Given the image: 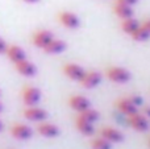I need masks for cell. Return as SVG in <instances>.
Listing matches in <instances>:
<instances>
[{
    "instance_id": "obj_1",
    "label": "cell",
    "mask_w": 150,
    "mask_h": 149,
    "mask_svg": "<svg viewBox=\"0 0 150 149\" xmlns=\"http://www.w3.org/2000/svg\"><path fill=\"white\" fill-rule=\"evenodd\" d=\"M104 75L107 79L113 83H128L132 79V73L128 69L121 67V66H108L104 70Z\"/></svg>"
},
{
    "instance_id": "obj_2",
    "label": "cell",
    "mask_w": 150,
    "mask_h": 149,
    "mask_svg": "<svg viewBox=\"0 0 150 149\" xmlns=\"http://www.w3.org/2000/svg\"><path fill=\"white\" fill-rule=\"evenodd\" d=\"M41 96H42L41 90L34 86H30V84L24 86L23 90H21V99H23V103L26 107L37 106L40 103V100H41Z\"/></svg>"
},
{
    "instance_id": "obj_3",
    "label": "cell",
    "mask_w": 150,
    "mask_h": 149,
    "mask_svg": "<svg viewBox=\"0 0 150 149\" xmlns=\"http://www.w3.org/2000/svg\"><path fill=\"white\" fill-rule=\"evenodd\" d=\"M127 123L129 127H132L136 132H146L150 127L149 119L142 112H134L132 115L127 116Z\"/></svg>"
},
{
    "instance_id": "obj_4",
    "label": "cell",
    "mask_w": 150,
    "mask_h": 149,
    "mask_svg": "<svg viewBox=\"0 0 150 149\" xmlns=\"http://www.w3.org/2000/svg\"><path fill=\"white\" fill-rule=\"evenodd\" d=\"M58 23L67 29H78L80 26V18L70 11H59L57 15Z\"/></svg>"
},
{
    "instance_id": "obj_5",
    "label": "cell",
    "mask_w": 150,
    "mask_h": 149,
    "mask_svg": "<svg viewBox=\"0 0 150 149\" xmlns=\"http://www.w3.org/2000/svg\"><path fill=\"white\" fill-rule=\"evenodd\" d=\"M101 79H103V74L98 70H90V71H86L83 78L80 79V86L83 89H87V90H92L95 87H98L99 84L101 83Z\"/></svg>"
},
{
    "instance_id": "obj_6",
    "label": "cell",
    "mask_w": 150,
    "mask_h": 149,
    "mask_svg": "<svg viewBox=\"0 0 150 149\" xmlns=\"http://www.w3.org/2000/svg\"><path fill=\"white\" fill-rule=\"evenodd\" d=\"M62 73L66 78H69L70 81H74V82H80V79L83 78L84 75L86 70L79 66L78 63H74V62H66L65 65L62 66Z\"/></svg>"
},
{
    "instance_id": "obj_7",
    "label": "cell",
    "mask_w": 150,
    "mask_h": 149,
    "mask_svg": "<svg viewBox=\"0 0 150 149\" xmlns=\"http://www.w3.org/2000/svg\"><path fill=\"white\" fill-rule=\"evenodd\" d=\"M9 133L12 135V137H15L16 140L24 141V140L32 139V136H33V129L24 123H15L11 126Z\"/></svg>"
},
{
    "instance_id": "obj_8",
    "label": "cell",
    "mask_w": 150,
    "mask_h": 149,
    "mask_svg": "<svg viewBox=\"0 0 150 149\" xmlns=\"http://www.w3.org/2000/svg\"><path fill=\"white\" fill-rule=\"evenodd\" d=\"M23 116L29 121H33V123H40V121H44L47 119L49 114L46 110L41 107H37V106H32V107H26L23 111Z\"/></svg>"
},
{
    "instance_id": "obj_9",
    "label": "cell",
    "mask_w": 150,
    "mask_h": 149,
    "mask_svg": "<svg viewBox=\"0 0 150 149\" xmlns=\"http://www.w3.org/2000/svg\"><path fill=\"white\" fill-rule=\"evenodd\" d=\"M115 108H116L117 112L121 114V115H124L125 118L138 111V107H136V106L130 102L129 98H128L127 95L120 96V98H117V99L115 100Z\"/></svg>"
},
{
    "instance_id": "obj_10",
    "label": "cell",
    "mask_w": 150,
    "mask_h": 149,
    "mask_svg": "<svg viewBox=\"0 0 150 149\" xmlns=\"http://www.w3.org/2000/svg\"><path fill=\"white\" fill-rule=\"evenodd\" d=\"M53 38H54L53 32L47 31V29H38L32 34V44L38 49H44Z\"/></svg>"
},
{
    "instance_id": "obj_11",
    "label": "cell",
    "mask_w": 150,
    "mask_h": 149,
    "mask_svg": "<svg viewBox=\"0 0 150 149\" xmlns=\"http://www.w3.org/2000/svg\"><path fill=\"white\" fill-rule=\"evenodd\" d=\"M99 136H101L103 139H105L107 141H109L111 144H117L121 143L124 140V135L119 131L117 128L111 126H103L99 131Z\"/></svg>"
},
{
    "instance_id": "obj_12",
    "label": "cell",
    "mask_w": 150,
    "mask_h": 149,
    "mask_svg": "<svg viewBox=\"0 0 150 149\" xmlns=\"http://www.w3.org/2000/svg\"><path fill=\"white\" fill-rule=\"evenodd\" d=\"M36 131L40 136L46 137V139H54V137H57L58 135H59V128H58V126H55V124H53V123H49V121H46V120L37 123Z\"/></svg>"
},
{
    "instance_id": "obj_13",
    "label": "cell",
    "mask_w": 150,
    "mask_h": 149,
    "mask_svg": "<svg viewBox=\"0 0 150 149\" xmlns=\"http://www.w3.org/2000/svg\"><path fill=\"white\" fill-rule=\"evenodd\" d=\"M15 65V70L17 71L20 75L23 77H26V78H32V77H34L37 74V67L36 65H34L32 61L29 60H21L18 61V62L13 63Z\"/></svg>"
},
{
    "instance_id": "obj_14",
    "label": "cell",
    "mask_w": 150,
    "mask_h": 149,
    "mask_svg": "<svg viewBox=\"0 0 150 149\" xmlns=\"http://www.w3.org/2000/svg\"><path fill=\"white\" fill-rule=\"evenodd\" d=\"M67 104L71 110L76 111L78 114L84 111L86 108L91 107V102L87 99L86 96L83 95H78V94H74V95H70L67 99Z\"/></svg>"
},
{
    "instance_id": "obj_15",
    "label": "cell",
    "mask_w": 150,
    "mask_h": 149,
    "mask_svg": "<svg viewBox=\"0 0 150 149\" xmlns=\"http://www.w3.org/2000/svg\"><path fill=\"white\" fill-rule=\"evenodd\" d=\"M74 126H75V128H76V131L79 132V133H82L83 136H92V135L95 133V127H93V124L84 120V119L80 118L79 115L75 116Z\"/></svg>"
},
{
    "instance_id": "obj_16",
    "label": "cell",
    "mask_w": 150,
    "mask_h": 149,
    "mask_svg": "<svg viewBox=\"0 0 150 149\" xmlns=\"http://www.w3.org/2000/svg\"><path fill=\"white\" fill-rule=\"evenodd\" d=\"M66 48H67V44H66L63 40L55 38L54 37V38H53L42 50H44L45 54L54 55V54H61V53H63L66 50Z\"/></svg>"
},
{
    "instance_id": "obj_17",
    "label": "cell",
    "mask_w": 150,
    "mask_h": 149,
    "mask_svg": "<svg viewBox=\"0 0 150 149\" xmlns=\"http://www.w3.org/2000/svg\"><path fill=\"white\" fill-rule=\"evenodd\" d=\"M4 54L7 55V58L12 63H16V62H18V61L25 60L26 58L25 50H24L23 48H20L18 45H8Z\"/></svg>"
},
{
    "instance_id": "obj_18",
    "label": "cell",
    "mask_w": 150,
    "mask_h": 149,
    "mask_svg": "<svg viewBox=\"0 0 150 149\" xmlns=\"http://www.w3.org/2000/svg\"><path fill=\"white\" fill-rule=\"evenodd\" d=\"M112 12H113V15L116 16V17H119L120 20H124V18H128V17H133V15H134L133 7L124 5V4H116V3H113Z\"/></svg>"
},
{
    "instance_id": "obj_19",
    "label": "cell",
    "mask_w": 150,
    "mask_h": 149,
    "mask_svg": "<svg viewBox=\"0 0 150 149\" xmlns=\"http://www.w3.org/2000/svg\"><path fill=\"white\" fill-rule=\"evenodd\" d=\"M138 25H140V21L136 20L134 17H128L124 18V20H120V29L128 36H130L138 28Z\"/></svg>"
},
{
    "instance_id": "obj_20",
    "label": "cell",
    "mask_w": 150,
    "mask_h": 149,
    "mask_svg": "<svg viewBox=\"0 0 150 149\" xmlns=\"http://www.w3.org/2000/svg\"><path fill=\"white\" fill-rule=\"evenodd\" d=\"M78 115H79L80 118H83L84 120H87V121H90V123H92V124H95L96 121L99 120V118H100V114H99V111L95 110V108H92V107L86 108L84 111L79 112Z\"/></svg>"
},
{
    "instance_id": "obj_21",
    "label": "cell",
    "mask_w": 150,
    "mask_h": 149,
    "mask_svg": "<svg viewBox=\"0 0 150 149\" xmlns=\"http://www.w3.org/2000/svg\"><path fill=\"white\" fill-rule=\"evenodd\" d=\"M130 38L133 40V41H137V42H145L148 41V40L150 38V33L148 31H146L145 28H144L142 25H138V28L136 29L134 32H133L132 34H130Z\"/></svg>"
},
{
    "instance_id": "obj_22",
    "label": "cell",
    "mask_w": 150,
    "mask_h": 149,
    "mask_svg": "<svg viewBox=\"0 0 150 149\" xmlns=\"http://www.w3.org/2000/svg\"><path fill=\"white\" fill-rule=\"evenodd\" d=\"M90 148L91 149H112V144L109 141H107L105 139H103L101 136L93 137L90 141Z\"/></svg>"
},
{
    "instance_id": "obj_23",
    "label": "cell",
    "mask_w": 150,
    "mask_h": 149,
    "mask_svg": "<svg viewBox=\"0 0 150 149\" xmlns=\"http://www.w3.org/2000/svg\"><path fill=\"white\" fill-rule=\"evenodd\" d=\"M129 98V100L136 106V107H142L144 106V99L142 96H140L138 94H130V95H127Z\"/></svg>"
},
{
    "instance_id": "obj_24",
    "label": "cell",
    "mask_w": 150,
    "mask_h": 149,
    "mask_svg": "<svg viewBox=\"0 0 150 149\" xmlns=\"http://www.w3.org/2000/svg\"><path fill=\"white\" fill-rule=\"evenodd\" d=\"M140 0H115L116 4H124V5H129V7H134Z\"/></svg>"
},
{
    "instance_id": "obj_25",
    "label": "cell",
    "mask_w": 150,
    "mask_h": 149,
    "mask_svg": "<svg viewBox=\"0 0 150 149\" xmlns=\"http://www.w3.org/2000/svg\"><path fill=\"white\" fill-rule=\"evenodd\" d=\"M7 46H8V44L1 38V37H0V54H4V53H5V49H7Z\"/></svg>"
},
{
    "instance_id": "obj_26",
    "label": "cell",
    "mask_w": 150,
    "mask_h": 149,
    "mask_svg": "<svg viewBox=\"0 0 150 149\" xmlns=\"http://www.w3.org/2000/svg\"><path fill=\"white\" fill-rule=\"evenodd\" d=\"M141 25H142L144 26V28H145L146 29V31H148L149 32V33H150V17H148V18H145V20H142V21H141Z\"/></svg>"
},
{
    "instance_id": "obj_27",
    "label": "cell",
    "mask_w": 150,
    "mask_h": 149,
    "mask_svg": "<svg viewBox=\"0 0 150 149\" xmlns=\"http://www.w3.org/2000/svg\"><path fill=\"white\" fill-rule=\"evenodd\" d=\"M142 114L148 119H150V106H142Z\"/></svg>"
},
{
    "instance_id": "obj_28",
    "label": "cell",
    "mask_w": 150,
    "mask_h": 149,
    "mask_svg": "<svg viewBox=\"0 0 150 149\" xmlns=\"http://www.w3.org/2000/svg\"><path fill=\"white\" fill-rule=\"evenodd\" d=\"M21 1L26 3V4H37V3H40L41 0H21Z\"/></svg>"
},
{
    "instance_id": "obj_29",
    "label": "cell",
    "mask_w": 150,
    "mask_h": 149,
    "mask_svg": "<svg viewBox=\"0 0 150 149\" xmlns=\"http://www.w3.org/2000/svg\"><path fill=\"white\" fill-rule=\"evenodd\" d=\"M1 131H3V121L0 120V132H1Z\"/></svg>"
},
{
    "instance_id": "obj_30",
    "label": "cell",
    "mask_w": 150,
    "mask_h": 149,
    "mask_svg": "<svg viewBox=\"0 0 150 149\" xmlns=\"http://www.w3.org/2000/svg\"><path fill=\"white\" fill-rule=\"evenodd\" d=\"M3 111V104H1V102H0V112Z\"/></svg>"
},
{
    "instance_id": "obj_31",
    "label": "cell",
    "mask_w": 150,
    "mask_h": 149,
    "mask_svg": "<svg viewBox=\"0 0 150 149\" xmlns=\"http://www.w3.org/2000/svg\"><path fill=\"white\" fill-rule=\"evenodd\" d=\"M148 145H149V148H150V136H149V140H148Z\"/></svg>"
},
{
    "instance_id": "obj_32",
    "label": "cell",
    "mask_w": 150,
    "mask_h": 149,
    "mask_svg": "<svg viewBox=\"0 0 150 149\" xmlns=\"http://www.w3.org/2000/svg\"><path fill=\"white\" fill-rule=\"evenodd\" d=\"M0 96H1V91H0Z\"/></svg>"
}]
</instances>
